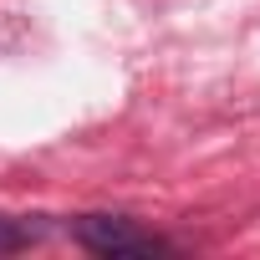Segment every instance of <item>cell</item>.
<instances>
[{"instance_id":"6da1fadb","label":"cell","mask_w":260,"mask_h":260,"mask_svg":"<svg viewBox=\"0 0 260 260\" xmlns=\"http://www.w3.org/2000/svg\"><path fill=\"white\" fill-rule=\"evenodd\" d=\"M77 245L92 250V255H107V260H148V255H164L169 245L148 230H138L133 219H122V214H82L72 224Z\"/></svg>"},{"instance_id":"7a4b0ae2","label":"cell","mask_w":260,"mask_h":260,"mask_svg":"<svg viewBox=\"0 0 260 260\" xmlns=\"http://www.w3.org/2000/svg\"><path fill=\"white\" fill-rule=\"evenodd\" d=\"M36 235H41L36 224H26V219H6V214H0V255H11V250H26Z\"/></svg>"}]
</instances>
